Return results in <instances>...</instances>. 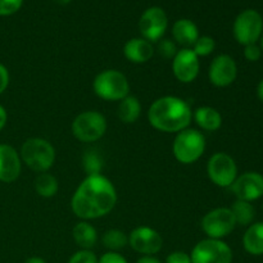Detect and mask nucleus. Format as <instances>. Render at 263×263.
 Here are the masks:
<instances>
[{
	"label": "nucleus",
	"instance_id": "nucleus-1",
	"mask_svg": "<svg viewBox=\"0 0 263 263\" xmlns=\"http://www.w3.org/2000/svg\"><path fill=\"white\" fill-rule=\"evenodd\" d=\"M117 203V192L108 177L90 175L82 180L71 199V210L82 221L98 220L112 212Z\"/></svg>",
	"mask_w": 263,
	"mask_h": 263
},
{
	"label": "nucleus",
	"instance_id": "nucleus-25",
	"mask_svg": "<svg viewBox=\"0 0 263 263\" xmlns=\"http://www.w3.org/2000/svg\"><path fill=\"white\" fill-rule=\"evenodd\" d=\"M102 243L109 252H118L128 246V235L118 229H110L103 234Z\"/></svg>",
	"mask_w": 263,
	"mask_h": 263
},
{
	"label": "nucleus",
	"instance_id": "nucleus-2",
	"mask_svg": "<svg viewBox=\"0 0 263 263\" xmlns=\"http://www.w3.org/2000/svg\"><path fill=\"white\" fill-rule=\"evenodd\" d=\"M193 110L184 99L179 97L158 98L148 109V121L156 130L166 134H177L189 127Z\"/></svg>",
	"mask_w": 263,
	"mask_h": 263
},
{
	"label": "nucleus",
	"instance_id": "nucleus-24",
	"mask_svg": "<svg viewBox=\"0 0 263 263\" xmlns=\"http://www.w3.org/2000/svg\"><path fill=\"white\" fill-rule=\"evenodd\" d=\"M230 210L235 217L236 225L249 226L256 217V210L251 202L236 199L230 207Z\"/></svg>",
	"mask_w": 263,
	"mask_h": 263
},
{
	"label": "nucleus",
	"instance_id": "nucleus-8",
	"mask_svg": "<svg viewBox=\"0 0 263 263\" xmlns=\"http://www.w3.org/2000/svg\"><path fill=\"white\" fill-rule=\"evenodd\" d=\"M235 40L241 45L257 44L263 33L262 15L254 9H246L239 13L233 27Z\"/></svg>",
	"mask_w": 263,
	"mask_h": 263
},
{
	"label": "nucleus",
	"instance_id": "nucleus-3",
	"mask_svg": "<svg viewBox=\"0 0 263 263\" xmlns=\"http://www.w3.org/2000/svg\"><path fill=\"white\" fill-rule=\"evenodd\" d=\"M22 163L33 172H48L55 162V149L43 138H30L22 144L20 152Z\"/></svg>",
	"mask_w": 263,
	"mask_h": 263
},
{
	"label": "nucleus",
	"instance_id": "nucleus-22",
	"mask_svg": "<svg viewBox=\"0 0 263 263\" xmlns=\"http://www.w3.org/2000/svg\"><path fill=\"white\" fill-rule=\"evenodd\" d=\"M118 118L126 125L135 123L141 115V103L134 95L123 98L118 105Z\"/></svg>",
	"mask_w": 263,
	"mask_h": 263
},
{
	"label": "nucleus",
	"instance_id": "nucleus-19",
	"mask_svg": "<svg viewBox=\"0 0 263 263\" xmlns=\"http://www.w3.org/2000/svg\"><path fill=\"white\" fill-rule=\"evenodd\" d=\"M193 118L202 130L208 131V133L217 131L222 126V116H221V113L216 108L208 107V105L197 108L193 112Z\"/></svg>",
	"mask_w": 263,
	"mask_h": 263
},
{
	"label": "nucleus",
	"instance_id": "nucleus-9",
	"mask_svg": "<svg viewBox=\"0 0 263 263\" xmlns=\"http://www.w3.org/2000/svg\"><path fill=\"white\" fill-rule=\"evenodd\" d=\"M200 226L207 238L222 240L233 233L236 228V221L230 208L218 207L205 213Z\"/></svg>",
	"mask_w": 263,
	"mask_h": 263
},
{
	"label": "nucleus",
	"instance_id": "nucleus-32",
	"mask_svg": "<svg viewBox=\"0 0 263 263\" xmlns=\"http://www.w3.org/2000/svg\"><path fill=\"white\" fill-rule=\"evenodd\" d=\"M164 263H192V258H190V254L181 251H176L167 256Z\"/></svg>",
	"mask_w": 263,
	"mask_h": 263
},
{
	"label": "nucleus",
	"instance_id": "nucleus-10",
	"mask_svg": "<svg viewBox=\"0 0 263 263\" xmlns=\"http://www.w3.org/2000/svg\"><path fill=\"white\" fill-rule=\"evenodd\" d=\"M207 174L216 186L230 187L238 177V166L228 153L217 152L208 159Z\"/></svg>",
	"mask_w": 263,
	"mask_h": 263
},
{
	"label": "nucleus",
	"instance_id": "nucleus-39",
	"mask_svg": "<svg viewBox=\"0 0 263 263\" xmlns=\"http://www.w3.org/2000/svg\"><path fill=\"white\" fill-rule=\"evenodd\" d=\"M54 3H57V4H59V5H66V4H68V3H71L72 0H53Z\"/></svg>",
	"mask_w": 263,
	"mask_h": 263
},
{
	"label": "nucleus",
	"instance_id": "nucleus-20",
	"mask_svg": "<svg viewBox=\"0 0 263 263\" xmlns=\"http://www.w3.org/2000/svg\"><path fill=\"white\" fill-rule=\"evenodd\" d=\"M73 240L80 249H90L91 251L98 243V231L89 221H80L72 229Z\"/></svg>",
	"mask_w": 263,
	"mask_h": 263
},
{
	"label": "nucleus",
	"instance_id": "nucleus-41",
	"mask_svg": "<svg viewBox=\"0 0 263 263\" xmlns=\"http://www.w3.org/2000/svg\"><path fill=\"white\" fill-rule=\"evenodd\" d=\"M262 208H263V204H262Z\"/></svg>",
	"mask_w": 263,
	"mask_h": 263
},
{
	"label": "nucleus",
	"instance_id": "nucleus-29",
	"mask_svg": "<svg viewBox=\"0 0 263 263\" xmlns=\"http://www.w3.org/2000/svg\"><path fill=\"white\" fill-rule=\"evenodd\" d=\"M68 263H98V257L90 249H80L72 254Z\"/></svg>",
	"mask_w": 263,
	"mask_h": 263
},
{
	"label": "nucleus",
	"instance_id": "nucleus-27",
	"mask_svg": "<svg viewBox=\"0 0 263 263\" xmlns=\"http://www.w3.org/2000/svg\"><path fill=\"white\" fill-rule=\"evenodd\" d=\"M216 48V41L215 39L211 36H199L195 44L193 45V51L197 54L198 57H208L210 54L213 53Z\"/></svg>",
	"mask_w": 263,
	"mask_h": 263
},
{
	"label": "nucleus",
	"instance_id": "nucleus-35",
	"mask_svg": "<svg viewBox=\"0 0 263 263\" xmlns=\"http://www.w3.org/2000/svg\"><path fill=\"white\" fill-rule=\"evenodd\" d=\"M7 121H8L7 110H5V108L0 104V131L5 127V125H7Z\"/></svg>",
	"mask_w": 263,
	"mask_h": 263
},
{
	"label": "nucleus",
	"instance_id": "nucleus-14",
	"mask_svg": "<svg viewBox=\"0 0 263 263\" xmlns=\"http://www.w3.org/2000/svg\"><path fill=\"white\" fill-rule=\"evenodd\" d=\"M238 76V66L233 57L220 54L211 62L208 68V80L216 87H228Z\"/></svg>",
	"mask_w": 263,
	"mask_h": 263
},
{
	"label": "nucleus",
	"instance_id": "nucleus-30",
	"mask_svg": "<svg viewBox=\"0 0 263 263\" xmlns=\"http://www.w3.org/2000/svg\"><path fill=\"white\" fill-rule=\"evenodd\" d=\"M23 0H0V15H12L21 9Z\"/></svg>",
	"mask_w": 263,
	"mask_h": 263
},
{
	"label": "nucleus",
	"instance_id": "nucleus-18",
	"mask_svg": "<svg viewBox=\"0 0 263 263\" xmlns=\"http://www.w3.org/2000/svg\"><path fill=\"white\" fill-rule=\"evenodd\" d=\"M172 37L175 43L181 45L182 48H193L195 41L199 37V30L193 21L182 18L174 23Z\"/></svg>",
	"mask_w": 263,
	"mask_h": 263
},
{
	"label": "nucleus",
	"instance_id": "nucleus-38",
	"mask_svg": "<svg viewBox=\"0 0 263 263\" xmlns=\"http://www.w3.org/2000/svg\"><path fill=\"white\" fill-rule=\"evenodd\" d=\"M257 95H258L259 100L263 103V80L259 82L258 86H257Z\"/></svg>",
	"mask_w": 263,
	"mask_h": 263
},
{
	"label": "nucleus",
	"instance_id": "nucleus-13",
	"mask_svg": "<svg viewBox=\"0 0 263 263\" xmlns=\"http://www.w3.org/2000/svg\"><path fill=\"white\" fill-rule=\"evenodd\" d=\"M199 71V57L193 51V49H179L175 58L172 59V72H174V76L181 84H192V82L197 80Z\"/></svg>",
	"mask_w": 263,
	"mask_h": 263
},
{
	"label": "nucleus",
	"instance_id": "nucleus-26",
	"mask_svg": "<svg viewBox=\"0 0 263 263\" xmlns=\"http://www.w3.org/2000/svg\"><path fill=\"white\" fill-rule=\"evenodd\" d=\"M82 166L87 176L100 175L103 170V158L97 151H87L82 158Z\"/></svg>",
	"mask_w": 263,
	"mask_h": 263
},
{
	"label": "nucleus",
	"instance_id": "nucleus-21",
	"mask_svg": "<svg viewBox=\"0 0 263 263\" xmlns=\"http://www.w3.org/2000/svg\"><path fill=\"white\" fill-rule=\"evenodd\" d=\"M243 247L252 256L263 254V222L252 223L243 236Z\"/></svg>",
	"mask_w": 263,
	"mask_h": 263
},
{
	"label": "nucleus",
	"instance_id": "nucleus-36",
	"mask_svg": "<svg viewBox=\"0 0 263 263\" xmlns=\"http://www.w3.org/2000/svg\"><path fill=\"white\" fill-rule=\"evenodd\" d=\"M136 263H162L158 258L154 256H143L136 261Z\"/></svg>",
	"mask_w": 263,
	"mask_h": 263
},
{
	"label": "nucleus",
	"instance_id": "nucleus-11",
	"mask_svg": "<svg viewBox=\"0 0 263 263\" xmlns=\"http://www.w3.org/2000/svg\"><path fill=\"white\" fill-rule=\"evenodd\" d=\"M168 18L166 12L159 7H151L141 14L139 20V31L141 37L153 43H158L166 33Z\"/></svg>",
	"mask_w": 263,
	"mask_h": 263
},
{
	"label": "nucleus",
	"instance_id": "nucleus-15",
	"mask_svg": "<svg viewBox=\"0 0 263 263\" xmlns=\"http://www.w3.org/2000/svg\"><path fill=\"white\" fill-rule=\"evenodd\" d=\"M230 187L236 199L252 203L263 195V176L258 172H246L236 177Z\"/></svg>",
	"mask_w": 263,
	"mask_h": 263
},
{
	"label": "nucleus",
	"instance_id": "nucleus-37",
	"mask_svg": "<svg viewBox=\"0 0 263 263\" xmlns=\"http://www.w3.org/2000/svg\"><path fill=\"white\" fill-rule=\"evenodd\" d=\"M25 263H46V261L41 257H30L28 259H26Z\"/></svg>",
	"mask_w": 263,
	"mask_h": 263
},
{
	"label": "nucleus",
	"instance_id": "nucleus-6",
	"mask_svg": "<svg viewBox=\"0 0 263 263\" xmlns=\"http://www.w3.org/2000/svg\"><path fill=\"white\" fill-rule=\"evenodd\" d=\"M107 120L98 110H85L77 115L72 122V134L82 143H94L107 133Z\"/></svg>",
	"mask_w": 263,
	"mask_h": 263
},
{
	"label": "nucleus",
	"instance_id": "nucleus-12",
	"mask_svg": "<svg viewBox=\"0 0 263 263\" xmlns=\"http://www.w3.org/2000/svg\"><path fill=\"white\" fill-rule=\"evenodd\" d=\"M128 246L143 256H154L163 247V238L151 226H139L128 235Z\"/></svg>",
	"mask_w": 263,
	"mask_h": 263
},
{
	"label": "nucleus",
	"instance_id": "nucleus-28",
	"mask_svg": "<svg viewBox=\"0 0 263 263\" xmlns=\"http://www.w3.org/2000/svg\"><path fill=\"white\" fill-rule=\"evenodd\" d=\"M157 51L164 59H174L179 49H177V44L175 41L170 40V39H161L157 43Z\"/></svg>",
	"mask_w": 263,
	"mask_h": 263
},
{
	"label": "nucleus",
	"instance_id": "nucleus-31",
	"mask_svg": "<svg viewBox=\"0 0 263 263\" xmlns=\"http://www.w3.org/2000/svg\"><path fill=\"white\" fill-rule=\"evenodd\" d=\"M262 55V50L257 44H249L244 46V57L249 62H257Z\"/></svg>",
	"mask_w": 263,
	"mask_h": 263
},
{
	"label": "nucleus",
	"instance_id": "nucleus-7",
	"mask_svg": "<svg viewBox=\"0 0 263 263\" xmlns=\"http://www.w3.org/2000/svg\"><path fill=\"white\" fill-rule=\"evenodd\" d=\"M233 251L220 239H203L198 241L190 253L192 263H231Z\"/></svg>",
	"mask_w": 263,
	"mask_h": 263
},
{
	"label": "nucleus",
	"instance_id": "nucleus-16",
	"mask_svg": "<svg viewBox=\"0 0 263 263\" xmlns=\"http://www.w3.org/2000/svg\"><path fill=\"white\" fill-rule=\"evenodd\" d=\"M21 171L20 153L9 144H0V181L10 184L20 177Z\"/></svg>",
	"mask_w": 263,
	"mask_h": 263
},
{
	"label": "nucleus",
	"instance_id": "nucleus-5",
	"mask_svg": "<svg viewBox=\"0 0 263 263\" xmlns=\"http://www.w3.org/2000/svg\"><path fill=\"white\" fill-rule=\"evenodd\" d=\"M205 138L199 130L185 128L175 136L172 144V153L177 162L182 164H192L199 161L205 152Z\"/></svg>",
	"mask_w": 263,
	"mask_h": 263
},
{
	"label": "nucleus",
	"instance_id": "nucleus-34",
	"mask_svg": "<svg viewBox=\"0 0 263 263\" xmlns=\"http://www.w3.org/2000/svg\"><path fill=\"white\" fill-rule=\"evenodd\" d=\"M9 71L4 64L0 63V95L7 90L8 85H9Z\"/></svg>",
	"mask_w": 263,
	"mask_h": 263
},
{
	"label": "nucleus",
	"instance_id": "nucleus-40",
	"mask_svg": "<svg viewBox=\"0 0 263 263\" xmlns=\"http://www.w3.org/2000/svg\"><path fill=\"white\" fill-rule=\"evenodd\" d=\"M259 48H261V50L263 51V33H262V36H261V46H259Z\"/></svg>",
	"mask_w": 263,
	"mask_h": 263
},
{
	"label": "nucleus",
	"instance_id": "nucleus-4",
	"mask_svg": "<svg viewBox=\"0 0 263 263\" xmlns=\"http://www.w3.org/2000/svg\"><path fill=\"white\" fill-rule=\"evenodd\" d=\"M92 89L98 98L107 102H121L130 95L127 77L117 69H104L95 76Z\"/></svg>",
	"mask_w": 263,
	"mask_h": 263
},
{
	"label": "nucleus",
	"instance_id": "nucleus-23",
	"mask_svg": "<svg viewBox=\"0 0 263 263\" xmlns=\"http://www.w3.org/2000/svg\"><path fill=\"white\" fill-rule=\"evenodd\" d=\"M35 192L43 198H53L59 190V182L55 176L48 172H43L36 176L33 181Z\"/></svg>",
	"mask_w": 263,
	"mask_h": 263
},
{
	"label": "nucleus",
	"instance_id": "nucleus-33",
	"mask_svg": "<svg viewBox=\"0 0 263 263\" xmlns=\"http://www.w3.org/2000/svg\"><path fill=\"white\" fill-rule=\"evenodd\" d=\"M98 263H128L126 261V258L123 256H121L118 252H107V253L103 254Z\"/></svg>",
	"mask_w": 263,
	"mask_h": 263
},
{
	"label": "nucleus",
	"instance_id": "nucleus-17",
	"mask_svg": "<svg viewBox=\"0 0 263 263\" xmlns=\"http://www.w3.org/2000/svg\"><path fill=\"white\" fill-rule=\"evenodd\" d=\"M153 44L143 37H134L123 46V55L128 62L135 64H143L151 61L154 55Z\"/></svg>",
	"mask_w": 263,
	"mask_h": 263
}]
</instances>
